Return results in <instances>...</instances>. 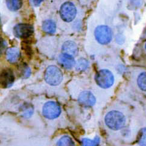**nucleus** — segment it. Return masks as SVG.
Instances as JSON below:
<instances>
[{"label":"nucleus","mask_w":146,"mask_h":146,"mask_svg":"<svg viewBox=\"0 0 146 146\" xmlns=\"http://www.w3.org/2000/svg\"><path fill=\"white\" fill-rule=\"evenodd\" d=\"M61 112L60 106L54 101L46 102L42 108V114L45 118L48 119H54L58 117Z\"/></svg>","instance_id":"obj_5"},{"label":"nucleus","mask_w":146,"mask_h":146,"mask_svg":"<svg viewBox=\"0 0 146 146\" xmlns=\"http://www.w3.org/2000/svg\"><path fill=\"white\" fill-rule=\"evenodd\" d=\"M14 75L12 70L6 69L2 70L1 74V86L3 88L11 87L14 82Z\"/></svg>","instance_id":"obj_9"},{"label":"nucleus","mask_w":146,"mask_h":146,"mask_svg":"<svg viewBox=\"0 0 146 146\" xmlns=\"http://www.w3.org/2000/svg\"><path fill=\"white\" fill-rule=\"evenodd\" d=\"M33 32V28L28 24H18L13 28L15 36L19 38H26L29 37Z\"/></svg>","instance_id":"obj_7"},{"label":"nucleus","mask_w":146,"mask_h":146,"mask_svg":"<svg viewBox=\"0 0 146 146\" xmlns=\"http://www.w3.org/2000/svg\"><path fill=\"white\" fill-rule=\"evenodd\" d=\"M82 146H98L100 143V138L98 137H96L94 139H90L88 138L83 139Z\"/></svg>","instance_id":"obj_17"},{"label":"nucleus","mask_w":146,"mask_h":146,"mask_svg":"<svg viewBox=\"0 0 146 146\" xmlns=\"http://www.w3.org/2000/svg\"><path fill=\"white\" fill-rule=\"evenodd\" d=\"M95 80L98 86L103 88H108L113 84L114 76L111 71L103 69L97 73Z\"/></svg>","instance_id":"obj_3"},{"label":"nucleus","mask_w":146,"mask_h":146,"mask_svg":"<svg viewBox=\"0 0 146 146\" xmlns=\"http://www.w3.org/2000/svg\"><path fill=\"white\" fill-rule=\"evenodd\" d=\"M20 57L19 50L17 48H9L6 51V58L10 63H15Z\"/></svg>","instance_id":"obj_12"},{"label":"nucleus","mask_w":146,"mask_h":146,"mask_svg":"<svg viewBox=\"0 0 146 146\" xmlns=\"http://www.w3.org/2000/svg\"><path fill=\"white\" fill-rule=\"evenodd\" d=\"M79 102L85 107H92L96 102V99L92 93L89 91L82 92L78 98Z\"/></svg>","instance_id":"obj_8"},{"label":"nucleus","mask_w":146,"mask_h":146,"mask_svg":"<svg viewBox=\"0 0 146 146\" xmlns=\"http://www.w3.org/2000/svg\"><path fill=\"white\" fill-rule=\"evenodd\" d=\"M77 14V9L72 3L66 2L62 5L60 9L61 18L65 22H71Z\"/></svg>","instance_id":"obj_6"},{"label":"nucleus","mask_w":146,"mask_h":146,"mask_svg":"<svg viewBox=\"0 0 146 146\" xmlns=\"http://www.w3.org/2000/svg\"><path fill=\"white\" fill-rule=\"evenodd\" d=\"M138 144L140 146H146V127L143 128L141 130Z\"/></svg>","instance_id":"obj_19"},{"label":"nucleus","mask_w":146,"mask_h":146,"mask_svg":"<svg viewBox=\"0 0 146 146\" xmlns=\"http://www.w3.org/2000/svg\"><path fill=\"white\" fill-rule=\"evenodd\" d=\"M31 71L29 67H25L23 69V75L25 78H27L30 75Z\"/></svg>","instance_id":"obj_20"},{"label":"nucleus","mask_w":146,"mask_h":146,"mask_svg":"<svg viewBox=\"0 0 146 146\" xmlns=\"http://www.w3.org/2000/svg\"><path fill=\"white\" fill-rule=\"evenodd\" d=\"M105 121L109 129L113 130H118L124 127L126 123V118L122 112L112 111L106 114Z\"/></svg>","instance_id":"obj_1"},{"label":"nucleus","mask_w":146,"mask_h":146,"mask_svg":"<svg viewBox=\"0 0 146 146\" xmlns=\"http://www.w3.org/2000/svg\"><path fill=\"white\" fill-rule=\"evenodd\" d=\"M94 35L96 39L99 43L102 44H108L112 39V29L107 25H99L96 27Z\"/></svg>","instance_id":"obj_4"},{"label":"nucleus","mask_w":146,"mask_h":146,"mask_svg":"<svg viewBox=\"0 0 146 146\" xmlns=\"http://www.w3.org/2000/svg\"><path fill=\"white\" fill-rule=\"evenodd\" d=\"M63 80V74L62 71L55 66L47 67L45 73V80L50 86H57L60 84Z\"/></svg>","instance_id":"obj_2"},{"label":"nucleus","mask_w":146,"mask_h":146,"mask_svg":"<svg viewBox=\"0 0 146 146\" xmlns=\"http://www.w3.org/2000/svg\"><path fill=\"white\" fill-rule=\"evenodd\" d=\"M42 29L45 33L53 34L56 30V25L55 23L51 19H46L42 24Z\"/></svg>","instance_id":"obj_13"},{"label":"nucleus","mask_w":146,"mask_h":146,"mask_svg":"<svg viewBox=\"0 0 146 146\" xmlns=\"http://www.w3.org/2000/svg\"><path fill=\"white\" fill-rule=\"evenodd\" d=\"M58 61L62 66L67 69L72 68L75 65V60L74 57L64 53L59 55Z\"/></svg>","instance_id":"obj_10"},{"label":"nucleus","mask_w":146,"mask_h":146,"mask_svg":"<svg viewBox=\"0 0 146 146\" xmlns=\"http://www.w3.org/2000/svg\"><path fill=\"white\" fill-rule=\"evenodd\" d=\"M42 1L43 0H32V3L35 6H38Z\"/></svg>","instance_id":"obj_21"},{"label":"nucleus","mask_w":146,"mask_h":146,"mask_svg":"<svg viewBox=\"0 0 146 146\" xmlns=\"http://www.w3.org/2000/svg\"><path fill=\"white\" fill-rule=\"evenodd\" d=\"M56 146H75V144L70 137L64 136L57 141Z\"/></svg>","instance_id":"obj_16"},{"label":"nucleus","mask_w":146,"mask_h":146,"mask_svg":"<svg viewBox=\"0 0 146 146\" xmlns=\"http://www.w3.org/2000/svg\"><path fill=\"white\" fill-rule=\"evenodd\" d=\"M144 51L146 52V40L145 41V42L144 43Z\"/></svg>","instance_id":"obj_22"},{"label":"nucleus","mask_w":146,"mask_h":146,"mask_svg":"<svg viewBox=\"0 0 146 146\" xmlns=\"http://www.w3.org/2000/svg\"><path fill=\"white\" fill-rule=\"evenodd\" d=\"M88 67V62L85 59H80L78 60L76 65V69L78 71H84Z\"/></svg>","instance_id":"obj_18"},{"label":"nucleus","mask_w":146,"mask_h":146,"mask_svg":"<svg viewBox=\"0 0 146 146\" xmlns=\"http://www.w3.org/2000/svg\"><path fill=\"white\" fill-rule=\"evenodd\" d=\"M7 8L12 11H17L23 5V0H6Z\"/></svg>","instance_id":"obj_14"},{"label":"nucleus","mask_w":146,"mask_h":146,"mask_svg":"<svg viewBox=\"0 0 146 146\" xmlns=\"http://www.w3.org/2000/svg\"><path fill=\"white\" fill-rule=\"evenodd\" d=\"M137 83L141 90L146 92V71L141 72L138 75Z\"/></svg>","instance_id":"obj_15"},{"label":"nucleus","mask_w":146,"mask_h":146,"mask_svg":"<svg viewBox=\"0 0 146 146\" xmlns=\"http://www.w3.org/2000/svg\"><path fill=\"white\" fill-rule=\"evenodd\" d=\"M62 52L64 54H68L74 57L76 56L79 52V49L77 44L71 41H68L62 46Z\"/></svg>","instance_id":"obj_11"}]
</instances>
